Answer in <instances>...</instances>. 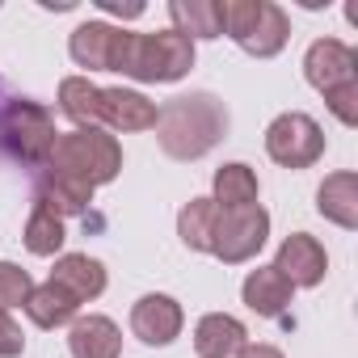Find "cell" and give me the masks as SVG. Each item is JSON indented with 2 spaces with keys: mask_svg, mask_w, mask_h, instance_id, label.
Here are the masks:
<instances>
[{
  "mask_svg": "<svg viewBox=\"0 0 358 358\" xmlns=\"http://www.w3.org/2000/svg\"><path fill=\"white\" fill-rule=\"evenodd\" d=\"M228 106L215 93H182L156 110V143L169 160H203L228 139Z\"/></svg>",
  "mask_w": 358,
  "mask_h": 358,
  "instance_id": "6da1fadb",
  "label": "cell"
},
{
  "mask_svg": "<svg viewBox=\"0 0 358 358\" xmlns=\"http://www.w3.org/2000/svg\"><path fill=\"white\" fill-rule=\"evenodd\" d=\"M43 169H55V173L76 177V182L97 190V186H110L122 173V143L101 127H72L55 139Z\"/></svg>",
  "mask_w": 358,
  "mask_h": 358,
  "instance_id": "7a4b0ae2",
  "label": "cell"
},
{
  "mask_svg": "<svg viewBox=\"0 0 358 358\" xmlns=\"http://www.w3.org/2000/svg\"><path fill=\"white\" fill-rule=\"evenodd\" d=\"M55 114L34 101V97H5L0 101V156L22 164V169H43L51 148H55Z\"/></svg>",
  "mask_w": 358,
  "mask_h": 358,
  "instance_id": "3957f363",
  "label": "cell"
},
{
  "mask_svg": "<svg viewBox=\"0 0 358 358\" xmlns=\"http://www.w3.org/2000/svg\"><path fill=\"white\" fill-rule=\"evenodd\" d=\"M194 68V43L177 30H156V34H135L127 38V55L118 76H131L139 85H173L190 76Z\"/></svg>",
  "mask_w": 358,
  "mask_h": 358,
  "instance_id": "277c9868",
  "label": "cell"
},
{
  "mask_svg": "<svg viewBox=\"0 0 358 358\" xmlns=\"http://www.w3.org/2000/svg\"><path fill=\"white\" fill-rule=\"evenodd\" d=\"M224 34L253 59H274L291 43V17L274 0H224Z\"/></svg>",
  "mask_w": 358,
  "mask_h": 358,
  "instance_id": "5b68a950",
  "label": "cell"
},
{
  "mask_svg": "<svg viewBox=\"0 0 358 358\" xmlns=\"http://www.w3.org/2000/svg\"><path fill=\"white\" fill-rule=\"evenodd\" d=\"M324 131L312 114L303 110H287L266 127V156L282 169H312L324 156Z\"/></svg>",
  "mask_w": 358,
  "mask_h": 358,
  "instance_id": "8992f818",
  "label": "cell"
},
{
  "mask_svg": "<svg viewBox=\"0 0 358 358\" xmlns=\"http://www.w3.org/2000/svg\"><path fill=\"white\" fill-rule=\"evenodd\" d=\"M266 241H270V211L262 203L241 211H220L211 232V257L224 266H245L266 249Z\"/></svg>",
  "mask_w": 358,
  "mask_h": 358,
  "instance_id": "52a82bcc",
  "label": "cell"
},
{
  "mask_svg": "<svg viewBox=\"0 0 358 358\" xmlns=\"http://www.w3.org/2000/svg\"><path fill=\"white\" fill-rule=\"evenodd\" d=\"M127 38H131V30H122V26L80 22L72 30V38H68V55L85 72H118L122 55H127Z\"/></svg>",
  "mask_w": 358,
  "mask_h": 358,
  "instance_id": "ba28073f",
  "label": "cell"
},
{
  "mask_svg": "<svg viewBox=\"0 0 358 358\" xmlns=\"http://www.w3.org/2000/svg\"><path fill=\"white\" fill-rule=\"evenodd\" d=\"M182 329H186V312L164 291H148V295H139L131 303V333L143 345H152V350L173 345L177 337H182Z\"/></svg>",
  "mask_w": 358,
  "mask_h": 358,
  "instance_id": "9c48e42d",
  "label": "cell"
},
{
  "mask_svg": "<svg viewBox=\"0 0 358 358\" xmlns=\"http://www.w3.org/2000/svg\"><path fill=\"white\" fill-rule=\"evenodd\" d=\"M303 76L308 85L324 97L350 80H358V51L341 38H316L308 51H303Z\"/></svg>",
  "mask_w": 358,
  "mask_h": 358,
  "instance_id": "30bf717a",
  "label": "cell"
},
{
  "mask_svg": "<svg viewBox=\"0 0 358 358\" xmlns=\"http://www.w3.org/2000/svg\"><path fill=\"white\" fill-rule=\"evenodd\" d=\"M274 270L299 291H308V287H320L324 282V274H329V253H324V245L316 241V236H308V232H291V236H282V245H278V253H274Z\"/></svg>",
  "mask_w": 358,
  "mask_h": 358,
  "instance_id": "8fae6325",
  "label": "cell"
},
{
  "mask_svg": "<svg viewBox=\"0 0 358 358\" xmlns=\"http://www.w3.org/2000/svg\"><path fill=\"white\" fill-rule=\"evenodd\" d=\"M47 282H55L59 291H68L76 303H93V299L106 295L110 274H106V266H101L97 257H89V253H59Z\"/></svg>",
  "mask_w": 358,
  "mask_h": 358,
  "instance_id": "7c38bea8",
  "label": "cell"
},
{
  "mask_svg": "<svg viewBox=\"0 0 358 358\" xmlns=\"http://www.w3.org/2000/svg\"><path fill=\"white\" fill-rule=\"evenodd\" d=\"M34 207L68 220V215H85L93 207V186L64 177L55 169H34Z\"/></svg>",
  "mask_w": 358,
  "mask_h": 358,
  "instance_id": "4fadbf2b",
  "label": "cell"
},
{
  "mask_svg": "<svg viewBox=\"0 0 358 358\" xmlns=\"http://www.w3.org/2000/svg\"><path fill=\"white\" fill-rule=\"evenodd\" d=\"M156 101H148L139 89H101V131H152L156 127Z\"/></svg>",
  "mask_w": 358,
  "mask_h": 358,
  "instance_id": "5bb4252c",
  "label": "cell"
},
{
  "mask_svg": "<svg viewBox=\"0 0 358 358\" xmlns=\"http://www.w3.org/2000/svg\"><path fill=\"white\" fill-rule=\"evenodd\" d=\"M241 299H245L249 312H257V316H266V320H282L287 308L295 303V287H291L274 266H257V270L245 274Z\"/></svg>",
  "mask_w": 358,
  "mask_h": 358,
  "instance_id": "9a60e30c",
  "label": "cell"
},
{
  "mask_svg": "<svg viewBox=\"0 0 358 358\" xmlns=\"http://www.w3.org/2000/svg\"><path fill=\"white\" fill-rule=\"evenodd\" d=\"M68 354L72 358H122V329L101 312L76 316L68 324Z\"/></svg>",
  "mask_w": 358,
  "mask_h": 358,
  "instance_id": "2e32d148",
  "label": "cell"
},
{
  "mask_svg": "<svg viewBox=\"0 0 358 358\" xmlns=\"http://www.w3.org/2000/svg\"><path fill=\"white\" fill-rule=\"evenodd\" d=\"M316 211L341 232L358 228V173L354 169H337L316 186Z\"/></svg>",
  "mask_w": 358,
  "mask_h": 358,
  "instance_id": "e0dca14e",
  "label": "cell"
},
{
  "mask_svg": "<svg viewBox=\"0 0 358 358\" xmlns=\"http://www.w3.org/2000/svg\"><path fill=\"white\" fill-rule=\"evenodd\" d=\"M245 341H249L245 320H236L228 312H207L194 324V354L199 358H236Z\"/></svg>",
  "mask_w": 358,
  "mask_h": 358,
  "instance_id": "ac0fdd59",
  "label": "cell"
},
{
  "mask_svg": "<svg viewBox=\"0 0 358 358\" xmlns=\"http://www.w3.org/2000/svg\"><path fill=\"white\" fill-rule=\"evenodd\" d=\"M257 199H262V182H257V173L245 160H228V164L215 169V177H211V203L220 211L257 207Z\"/></svg>",
  "mask_w": 358,
  "mask_h": 358,
  "instance_id": "d6986e66",
  "label": "cell"
},
{
  "mask_svg": "<svg viewBox=\"0 0 358 358\" xmlns=\"http://www.w3.org/2000/svg\"><path fill=\"white\" fill-rule=\"evenodd\" d=\"M169 30L182 38H224V0H169Z\"/></svg>",
  "mask_w": 358,
  "mask_h": 358,
  "instance_id": "ffe728a7",
  "label": "cell"
},
{
  "mask_svg": "<svg viewBox=\"0 0 358 358\" xmlns=\"http://www.w3.org/2000/svg\"><path fill=\"white\" fill-rule=\"evenodd\" d=\"M22 312H26L38 329H64V324H72V320L80 316V303H76L68 291H59L55 282H43V287H30Z\"/></svg>",
  "mask_w": 358,
  "mask_h": 358,
  "instance_id": "44dd1931",
  "label": "cell"
},
{
  "mask_svg": "<svg viewBox=\"0 0 358 358\" xmlns=\"http://www.w3.org/2000/svg\"><path fill=\"white\" fill-rule=\"evenodd\" d=\"M55 101L59 114L72 118L76 127H101V85H93L89 76H64Z\"/></svg>",
  "mask_w": 358,
  "mask_h": 358,
  "instance_id": "7402d4cb",
  "label": "cell"
},
{
  "mask_svg": "<svg viewBox=\"0 0 358 358\" xmlns=\"http://www.w3.org/2000/svg\"><path fill=\"white\" fill-rule=\"evenodd\" d=\"M220 207L211 199H190L182 211H177V236L190 253H211V232H215Z\"/></svg>",
  "mask_w": 358,
  "mask_h": 358,
  "instance_id": "603a6c76",
  "label": "cell"
},
{
  "mask_svg": "<svg viewBox=\"0 0 358 358\" xmlns=\"http://www.w3.org/2000/svg\"><path fill=\"white\" fill-rule=\"evenodd\" d=\"M64 241H68L64 220H59V215H51V211H43V207H34V211H30V220H26L22 245H26L34 257H59Z\"/></svg>",
  "mask_w": 358,
  "mask_h": 358,
  "instance_id": "cb8c5ba5",
  "label": "cell"
},
{
  "mask_svg": "<svg viewBox=\"0 0 358 358\" xmlns=\"http://www.w3.org/2000/svg\"><path fill=\"white\" fill-rule=\"evenodd\" d=\"M30 287H34L30 270H22L17 262H0V312L22 308L26 295H30Z\"/></svg>",
  "mask_w": 358,
  "mask_h": 358,
  "instance_id": "d4e9b609",
  "label": "cell"
},
{
  "mask_svg": "<svg viewBox=\"0 0 358 358\" xmlns=\"http://www.w3.org/2000/svg\"><path fill=\"white\" fill-rule=\"evenodd\" d=\"M324 106H329V114H333L341 127H358V80H350V85L333 89V93H324Z\"/></svg>",
  "mask_w": 358,
  "mask_h": 358,
  "instance_id": "484cf974",
  "label": "cell"
},
{
  "mask_svg": "<svg viewBox=\"0 0 358 358\" xmlns=\"http://www.w3.org/2000/svg\"><path fill=\"white\" fill-rule=\"evenodd\" d=\"M26 354V333L22 324L9 316V312H0V358H22Z\"/></svg>",
  "mask_w": 358,
  "mask_h": 358,
  "instance_id": "4316f807",
  "label": "cell"
},
{
  "mask_svg": "<svg viewBox=\"0 0 358 358\" xmlns=\"http://www.w3.org/2000/svg\"><path fill=\"white\" fill-rule=\"evenodd\" d=\"M236 358H287V354L278 345H270V341H245Z\"/></svg>",
  "mask_w": 358,
  "mask_h": 358,
  "instance_id": "83f0119b",
  "label": "cell"
},
{
  "mask_svg": "<svg viewBox=\"0 0 358 358\" xmlns=\"http://www.w3.org/2000/svg\"><path fill=\"white\" fill-rule=\"evenodd\" d=\"M101 13H114V17H143V5L135 0V5H118V0H97Z\"/></svg>",
  "mask_w": 358,
  "mask_h": 358,
  "instance_id": "f1b7e54d",
  "label": "cell"
}]
</instances>
